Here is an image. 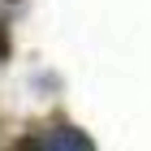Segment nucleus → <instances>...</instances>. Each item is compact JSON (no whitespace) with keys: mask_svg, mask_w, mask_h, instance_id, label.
Returning a JSON list of instances; mask_svg holds the SVG:
<instances>
[{"mask_svg":"<svg viewBox=\"0 0 151 151\" xmlns=\"http://www.w3.org/2000/svg\"><path fill=\"white\" fill-rule=\"evenodd\" d=\"M0 56H4V35H0Z\"/></svg>","mask_w":151,"mask_h":151,"instance_id":"f03ea898","label":"nucleus"},{"mask_svg":"<svg viewBox=\"0 0 151 151\" xmlns=\"http://www.w3.org/2000/svg\"><path fill=\"white\" fill-rule=\"evenodd\" d=\"M26 147L30 151H91V138L78 129H47L43 138H30Z\"/></svg>","mask_w":151,"mask_h":151,"instance_id":"f257e3e1","label":"nucleus"}]
</instances>
